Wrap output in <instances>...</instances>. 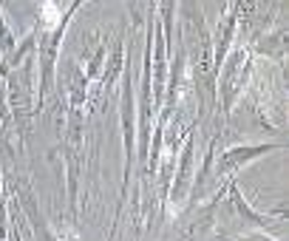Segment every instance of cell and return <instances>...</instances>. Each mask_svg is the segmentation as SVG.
I'll use <instances>...</instances> for the list:
<instances>
[]
</instances>
